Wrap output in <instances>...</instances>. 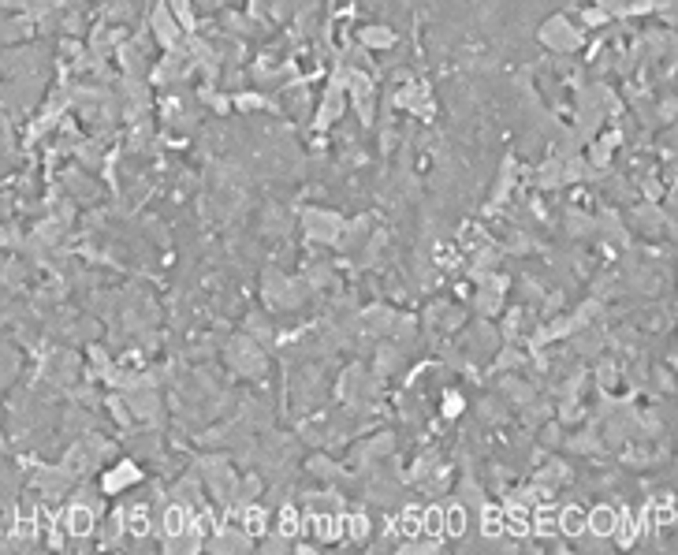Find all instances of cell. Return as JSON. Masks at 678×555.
Listing matches in <instances>:
<instances>
[{
  "label": "cell",
  "mask_w": 678,
  "mask_h": 555,
  "mask_svg": "<svg viewBox=\"0 0 678 555\" xmlns=\"http://www.w3.org/2000/svg\"><path fill=\"white\" fill-rule=\"evenodd\" d=\"M164 533L172 536V541H179V536H187L190 533V522H187V511L183 507H164Z\"/></svg>",
  "instance_id": "6da1fadb"
},
{
  "label": "cell",
  "mask_w": 678,
  "mask_h": 555,
  "mask_svg": "<svg viewBox=\"0 0 678 555\" xmlns=\"http://www.w3.org/2000/svg\"><path fill=\"white\" fill-rule=\"evenodd\" d=\"M68 529H71V536H86L90 529H94V511H90V507H82V503H75L68 511Z\"/></svg>",
  "instance_id": "7a4b0ae2"
},
{
  "label": "cell",
  "mask_w": 678,
  "mask_h": 555,
  "mask_svg": "<svg viewBox=\"0 0 678 555\" xmlns=\"http://www.w3.org/2000/svg\"><path fill=\"white\" fill-rule=\"evenodd\" d=\"M425 533H429V536H444V533H447V511H440V507H429V511H425Z\"/></svg>",
  "instance_id": "3957f363"
},
{
  "label": "cell",
  "mask_w": 678,
  "mask_h": 555,
  "mask_svg": "<svg viewBox=\"0 0 678 555\" xmlns=\"http://www.w3.org/2000/svg\"><path fill=\"white\" fill-rule=\"evenodd\" d=\"M544 41H552V45H578V38H571V26L566 23H548V30H544Z\"/></svg>",
  "instance_id": "277c9868"
},
{
  "label": "cell",
  "mask_w": 678,
  "mask_h": 555,
  "mask_svg": "<svg viewBox=\"0 0 678 555\" xmlns=\"http://www.w3.org/2000/svg\"><path fill=\"white\" fill-rule=\"evenodd\" d=\"M362 41L365 45H380L384 49V45H391L395 38H391V30H384V26H369V30H362Z\"/></svg>",
  "instance_id": "5b68a950"
},
{
  "label": "cell",
  "mask_w": 678,
  "mask_h": 555,
  "mask_svg": "<svg viewBox=\"0 0 678 555\" xmlns=\"http://www.w3.org/2000/svg\"><path fill=\"white\" fill-rule=\"evenodd\" d=\"M462 525H466V514H462V507H451V511H447V533H451V536H459V533H462Z\"/></svg>",
  "instance_id": "8992f818"
}]
</instances>
